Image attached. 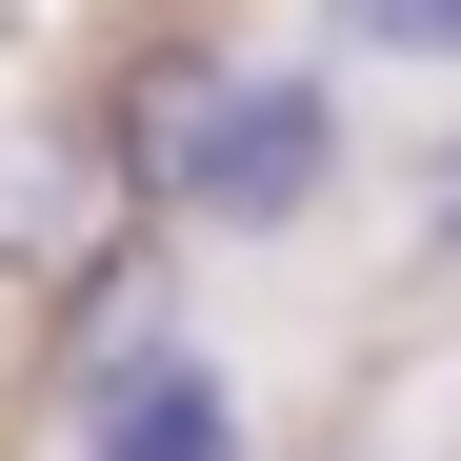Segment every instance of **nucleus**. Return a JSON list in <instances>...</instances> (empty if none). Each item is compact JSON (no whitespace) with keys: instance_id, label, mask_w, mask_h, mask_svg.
Returning <instances> with one entry per match:
<instances>
[{"instance_id":"f03ea898","label":"nucleus","mask_w":461,"mask_h":461,"mask_svg":"<svg viewBox=\"0 0 461 461\" xmlns=\"http://www.w3.org/2000/svg\"><path fill=\"white\" fill-rule=\"evenodd\" d=\"M81 461H241V402H221V361L140 321V341L81 381Z\"/></svg>"},{"instance_id":"f257e3e1","label":"nucleus","mask_w":461,"mask_h":461,"mask_svg":"<svg viewBox=\"0 0 461 461\" xmlns=\"http://www.w3.org/2000/svg\"><path fill=\"white\" fill-rule=\"evenodd\" d=\"M140 161H161V201H181V221H221V241H281V221L341 181V81H321V60H261V81L181 60Z\"/></svg>"},{"instance_id":"7ed1b4c3","label":"nucleus","mask_w":461,"mask_h":461,"mask_svg":"<svg viewBox=\"0 0 461 461\" xmlns=\"http://www.w3.org/2000/svg\"><path fill=\"white\" fill-rule=\"evenodd\" d=\"M361 60H461V0H321Z\"/></svg>"},{"instance_id":"20e7f679","label":"nucleus","mask_w":461,"mask_h":461,"mask_svg":"<svg viewBox=\"0 0 461 461\" xmlns=\"http://www.w3.org/2000/svg\"><path fill=\"white\" fill-rule=\"evenodd\" d=\"M421 241H461V140H441V161H421Z\"/></svg>"}]
</instances>
